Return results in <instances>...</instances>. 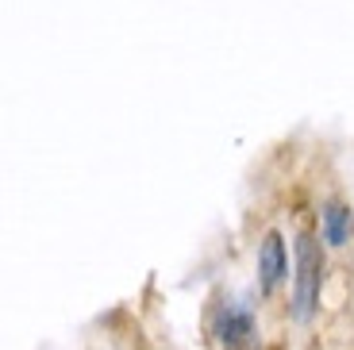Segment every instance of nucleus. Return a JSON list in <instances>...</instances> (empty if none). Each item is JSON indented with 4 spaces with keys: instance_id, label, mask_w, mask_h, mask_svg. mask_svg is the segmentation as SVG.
Returning a JSON list of instances; mask_svg holds the SVG:
<instances>
[{
    "instance_id": "2",
    "label": "nucleus",
    "mask_w": 354,
    "mask_h": 350,
    "mask_svg": "<svg viewBox=\"0 0 354 350\" xmlns=\"http://www.w3.org/2000/svg\"><path fill=\"white\" fill-rule=\"evenodd\" d=\"M216 335H220L223 350H250L254 347V315L247 308L227 304L216 320Z\"/></svg>"
},
{
    "instance_id": "1",
    "label": "nucleus",
    "mask_w": 354,
    "mask_h": 350,
    "mask_svg": "<svg viewBox=\"0 0 354 350\" xmlns=\"http://www.w3.org/2000/svg\"><path fill=\"white\" fill-rule=\"evenodd\" d=\"M319 285H324V250L312 235L297 239V281H292V312L297 320H308L319 304Z\"/></svg>"
},
{
    "instance_id": "3",
    "label": "nucleus",
    "mask_w": 354,
    "mask_h": 350,
    "mask_svg": "<svg viewBox=\"0 0 354 350\" xmlns=\"http://www.w3.org/2000/svg\"><path fill=\"white\" fill-rule=\"evenodd\" d=\"M258 273H262V293H270L277 281L285 277V243L277 231L262 239V250H258Z\"/></svg>"
},
{
    "instance_id": "4",
    "label": "nucleus",
    "mask_w": 354,
    "mask_h": 350,
    "mask_svg": "<svg viewBox=\"0 0 354 350\" xmlns=\"http://www.w3.org/2000/svg\"><path fill=\"white\" fill-rule=\"evenodd\" d=\"M351 228H354L351 212H346L343 204H328V212H324V239L339 246V243L351 239Z\"/></svg>"
}]
</instances>
